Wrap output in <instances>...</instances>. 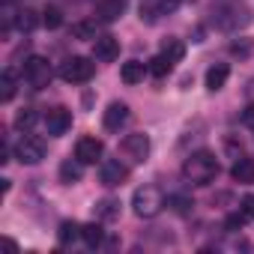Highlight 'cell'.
Segmentation results:
<instances>
[{"label": "cell", "instance_id": "31", "mask_svg": "<svg viewBox=\"0 0 254 254\" xmlns=\"http://www.w3.org/2000/svg\"><path fill=\"white\" fill-rule=\"evenodd\" d=\"M239 212H242L245 218H254V194H245V197L239 200Z\"/></svg>", "mask_w": 254, "mask_h": 254}, {"label": "cell", "instance_id": "15", "mask_svg": "<svg viewBox=\"0 0 254 254\" xmlns=\"http://www.w3.org/2000/svg\"><path fill=\"white\" fill-rule=\"evenodd\" d=\"M147 72H150V63H141V60H129V63H123V66H120V78H123V84H141Z\"/></svg>", "mask_w": 254, "mask_h": 254}, {"label": "cell", "instance_id": "9", "mask_svg": "<svg viewBox=\"0 0 254 254\" xmlns=\"http://www.w3.org/2000/svg\"><path fill=\"white\" fill-rule=\"evenodd\" d=\"M123 153L129 156L132 162H147L150 159V135L144 132H132L123 138Z\"/></svg>", "mask_w": 254, "mask_h": 254}, {"label": "cell", "instance_id": "12", "mask_svg": "<svg viewBox=\"0 0 254 254\" xmlns=\"http://www.w3.org/2000/svg\"><path fill=\"white\" fill-rule=\"evenodd\" d=\"M126 6H129V0H99V6H96V21L114 24V21L123 18Z\"/></svg>", "mask_w": 254, "mask_h": 254}, {"label": "cell", "instance_id": "6", "mask_svg": "<svg viewBox=\"0 0 254 254\" xmlns=\"http://www.w3.org/2000/svg\"><path fill=\"white\" fill-rule=\"evenodd\" d=\"M15 159H18L21 165H39V162L45 159V144H42L39 138L24 135V138L18 141V147H15Z\"/></svg>", "mask_w": 254, "mask_h": 254}, {"label": "cell", "instance_id": "19", "mask_svg": "<svg viewBox=\"0 0 254 254\" xmlns=\"http://www.w3.org/2000/svg\"><path fill=\"white\" fill-rule=\"evenodd\" d=\"M81 177H84V162H81V159H66V162L60 165V180H63L66 186H75Z\"/></svg>", "mask_w": 254, "mask_h": 254}, {"label": "cell", "instance_id": "20", "mask_svg": "<svg viewBox=\"0 0 254 254\" xmlns=\"http://www.w3.org/2000/svg\"><path fill=\"white\" fill-rule=\"evenodd\" d=\"M81 233H84V227H81L78 221H63V224H60V230H57V239H60L63 245H69V242L81 239Z\"/></svg>", "mask_w": 254, "mask_h": 254}, {"label": "cell", "instance_id": "10", "mask_svg": "<svg viewBox=\"0 0 254 254\" xmlns=\"http://www.w3.org/2000/svg\"><path fill=\"white\" fill-rule=\"evenodd\" d=\"M180 3H183V0H144V3H141V21L153 24V21H159L162 15L177 12Z\"/></svg>", "mask_w": 254, "mask_h": 254}, {"label": "cell", "instance_id": "30", "mask_svg": "<svg viewBox=\"0 0 254 254\" xmlns=\"http://www.w3.org/2000/svg\"><path fill=\"white\" fill-rule=\"evenodd\" d=\"M251 51H254V39H248V36L230 42V54H233V57H248Z\"/></svg>", "mask_w": 254, "mask_h": 254}, {"label": "cell", "instance_id": "28", "mask_svg": "<svg viewBox=\"0 0 254 254\" xmlns=\"http://www.w3.org/2000/svg\"><path fill=\"white\" fill-rule=\"evenodd\" d=\"M42 24H45L48 30H57V27L63 24V12H60L57 6H45V12H42Z\"/></svg>", "mask_w": 254, "mask_h": 254}, {"label": "cell", "instance_id": "25", "mask_svg": "<svg viewBox=\"0 0 254 254\" xmlns=\"http://www.w3.org/2000/svg\"><path fill=\"white\" fill-rule=\"evenodd\" d=\"M162 54H165L171 63H180V60H183V54H186V45H183L180 39H165V45H162Z\"/></svg>", "mask_w": 254, "mask_h": 254}, {"label": "cell", "instance_id": "21", "mask_svg": "<svg viewBox=\"0 0 254 254\" xmlns=\"http://www.w3.org/2000/svg\"><path fill=\"white\" fill-rule=\"evenodd\" d=\"M15 90H18L15 75L6 69L3 75H0V102H12V99H15Z\"/></svg>", "mask_w": 254, "mask_h": 254}, {"label": "cell", "instance_id": "2", "mask_svg": "<svg viewBox=\"0 0 254 254\" xmlns=\"http://www.w3.org/2000/svg\"><path fill=\"white\" fill-rule=\"evenodd\" d=\"M212 24L224 33H233V30L251 24V9L242 0H224V3L212 6Z\"/></svg>", "mask_w": 254, "mask_h": 254}, {"label": "cell", "instance_id": "29", "mask_svg": "<svg viewBox=\"0 0 254 254\" xmlns=\"http://www.w3.org/2000/svg\"><path fill=\"white\" fill-rule=\"evenodd\" d=\"M72 36L75 39H96V21H78V24H72Z\"/></svg>", "mask_w": 254, "mask_h": 254}, {"label": "cell", "instance_id": "11", "mask_svg": "<svg viewBox=\"0 0 254 254\" xmlns=\"http://www.w3.org/2000/svg\"><path fill=\"white\" fill-rule=\"evenodd\" d=\"M102 153H105V144L99 141V138H81L78 144H75V159H81L84 165H96L99 159H102Z\"/></svg>", "mask_w": 254, "mask_h": 254}, {"label": "cell", "instance_id": "13", "mask_svg": "<svg viewBox=\"0 0 254 254\" xmlns=\"http://www.w3.org/2000/svg\"><path fill=\"white\" fill-rule=\"evenodd\" d=\"M126 120H129V105H126V102H111L108 111H105V117H102L108 132H120L123 126H126Z\"/></svg>", "mask_w": 254, "mask_h": 254}, {"label": "cell", "instance_id": "7", "mask_svg": "<svg viewBox=\"0 0 254 254\" xmlns=\"http://www.w3.org/2000/svg\"><path fill=\"white\" fill-rule=\"evenodd\" d=\"M126 180H129V168H126L120 159H108V162H102V168H99V183H102V186L117 189V186H123Z\"/></svg>", "mask_w": 254, "mask_h": 254}, {"label": "cell", "instance_id": "16", "mask_svg": "<svg viewBox=\"0 0 254 254\" xmlns=\"http://www.w3.org/2000/svg\"><path fill=\"white\" fill-rule=\"evenodd\" d=\"M230 177H233L239 186H251V183H254V159L239 156V159L233 162V168H230Z\"/></svg>", "mask_w": 254, "mask_h": 254}, {"label": "cell", "instance_id": "22", "mask_svg": "<svg viewBox=\"0 0 254 254\" xmlns=\"http://www.w3.org/2000/svg\"><path fill=\"white\" fill-rule=\"evenodd\" d=\"M81 239H84L90 248H99V245H102V239H105V230H102V224H99V221H93V224H84V233H81Z\"/></svg>", "mask_w": 254, "mask_h": 254}, {"label": "cell", "instance_id": "26", "mask_svg": "<svg viewBox=\"0 0 254 254\" xmlns=\"http://www.w3.org/2000/svg\"><path fill=\"white\" fill-rule=\"evenodd\" d=\"M168 206H171L177 215H189V212H191V206H194V200H191V197H186V194H171V197H168Z\"/></svg>", "mask_w": 254, "mask_h": 254}, {"label": "cell", "instance_id": "3", "mask_svg": "<svg viewBox=\"0 0 254 254\" xmlns=\"http://www.w3.org/2000/svg\"><path fill=\"white\" fill-rule=\"evenodd\" d=\"M162 206H165L162 189H156V186H141V189H135V194H132V209H135L138 218H153V215L162 212Z\"/></svg>", "mask_w": 254, "mask_h": 254}, {"label": "cell", "instance_id": "24", "mask_svg": "<svg viewBox=\"0 0 254 254\" xmlns=\"http://www.w3.org/2000/svg\"><path fill=\"white\" fill-rule=\"evenodd\" d=\"M36 24H39V18H36V12H33V9H21V12L15 15V27H18L21 33L36 30Z\"/></svg>", "mask_w": 254, "mask_h": 254}, {"label": "cell", "instance_id": "23", "mask_svg": "<svg viewBox=\"0 0 254 254\" xmlns=\"http://www.w3.org/2000/svg\"><path fill=\"white\" fill-rule=\"evenodd\" d=\"M36 123H39V114L33 108H24V111L15 114V129H21V132H30Z\"/></svg>", "mask_w": 254, "mask_h": 254}, {"label": "cell", "instance_id": "18", "mask_svg": "<svg viewBox=\"0 0 254 254\" xmlns=\"http://www.w3.org/2000/svg\"><path fill=\"white\" fill-rule=\"evenodd\" d=\"M120 200L117 197H102V200H96V218L99 221H114V218H120Z\"/></svg>", "mask_w": 254, "mask_h": 254}, {"label": "cell", "instance_id": "4", "mask_svg": "<svg viewBox=\"0 0 254 254\" xmlns=\"http://www.w3.org/2000/svg\"><path fill=\"white\" fill-rule=\"evenodd\" d=\"M93 72H96V63L90 60V57H66L63 63H60V69H57V75L66 81V84H84V81H90L93 78Z\"/></svg>", "mask_w": 254, "mask_h": 254}, {"label": "cell", "instance_id": "14", "mask_svg": "<svg viewBox=\"0 0 254 254\" xmlns=\"http://www.w3.org/2000/svg\"><path fill=\"white\" fill-rule=\"evenodd\" d=\"M93 57L102 60V63H111L120 57V42L114 36H96L93 39Z\"/></svg>", "mask_w": 254, "mask_h": 254}, {"label": "cell", "instance_id": "27", "mask_svg": "<svg viewBox=\"0 0 254 254\" xmlns=\"http://www.w3.org/2000/svg\"><path fill=\"white\" fill-rule=\"evenodd\" d=\"M171 69H174V63H171V60H168L165 54H156V57L150 60V72H153L156 78H165V75H168Z\"/></svg>", "mask_w": 254, "mask_h": 254}, {"label": "cell", "instance_id": "32", "mask_svg": "<svg viewBox=\"0 0 254 254\" xmlns=\"http://www.w3.org/2000/svg\"><path fill=\"white\" fill-rule=\"evenodd\" d=\"M242 123H245V126H251V129H254V105H248V108L242 111Z\"/></svg>", "mask_w": 254, "mask_h": 254}, {"label": "cell", "instance_id": "17", "mask_svg": "<svg viewBox=\"0 0 254 254\" xmlns=\"http://www.w3.org/2000/svg\"><path fill=\"white\" fill-rule=\"evenodd\" d=\"M227 78H230V66H227V63L209 66V72H206V90H209V93H218V90L227 84Z\"/></svg>", "mask_w": 254, "mask_h": 254}, {"label": "cell", "instance_id": "8", "mask_svg": "<svg viewBox=\"0 0 254 254\" xmlns=\"http://www.w3.org/2000/svg\"><path fill=\"white\" fill-rule=\"evenodd\" d=\"M72 129V111L69 108H51L45 114V132L51 138H63Z\"/></svg>", "mask_w": 254, "mask_h": 254}, {"label": "cell", "instance_id": "5", "mask_svg": "<svg viewBox=\"0 0 254 254\" xmlns=\"http://www.w3.org/2000/svg\"><path fill=\"white\" fill-rule=\"evenodd\" d=\"M24 81L33 87V90H42L51 84V66L45 57H27L24 60Z\"/></svg>", "mask_w": 254, "mask_h": 254}, {"label": "cell", "instance_id": "1", "mask_svg": "<svg viewBox=\"0 0 254 254\" xmlns=\"http://www.w3.org/2000/svg\"><path fill=\"white\" fill-rule=\"evenodd\" d=\"M218 159L209 153V150H197L191 153L186 162H183V177L191 183V186H209L215 177H218Z\"/></svg>", "mask_w": 254, "mask_h": 254}]
</instances>
